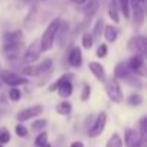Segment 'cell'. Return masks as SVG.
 Wrapping results in <instances>:
<instances>
[{
	"label": "cell",
	"instance_id": "obj_9",
	"mask_svg": "<svg viewBox=\"0 0 147 147\" xmlns=\"http://www.w3.org/2000/svg\"><path fill=\"white\" fill-rule=\"evenodd\" d=\"M68 62H69V65L74 66V68L81 66V63H82V51H81L80 46H74V48L69 51Z\"/></svg>",
	"mask_w": 147,
	"mask_h": 147
},
{
	"label": "cell",
	"instance_id": "obj_24",
	"mask_svg": "<svg viewBox=\"0 0 147 147\" xmlns=\"http://www.w3.org/2000/svg\"><path fill=\"white\" fill-rule=\"evenodd\" d=\"M104 20L102 19H98L97 22H95V25H94V29H92V38H94V40H98L100 38H101V35H102V30H104Z\"/></svg>",
	"mask_w": 147,
	"mask_h": 147
},
{
	"label": "cell",
	"instance_id": "obj_1",
	"mask_svg": "<svg viewBox=\"0 0 147 147\" xmlns=\"http://www.w3.org/2000/svg\"><path fill=\"white\" fill-rule=\"evenodd\" d=\"M61 18H56L53 19L48 26L46 29L43 30L42 36H40V40H39V49L40 52H48L53 48V42H55V35H56V30L59 28V23H61Z\"/></svg>",
	"mask_w": 147,
	"mask_h": 147
},
{
	"label": "cell",
	"instance_id": "obj_35",
	"mask_svg": "<svg viewBox=\"0 0 147 147\" xmlns=\"http://www.w3.org/2000/svg\"><path fill=\"white\" fill-rule=\"evenodd\" d=\"M107 53H108V46H107L105 43H100V46H98V49H97V56L102 59V58L107 56Z\"/></svg>",
	"mask_w": 147,
	"mask_h": 147
},
{
	"label": "cell",
	"instance_id": "obj_3",
	"mask_svg": "<svg viewBox=\"0 0 147 147\" xmlns=\"http://www.w3.org/2000/svg\"><path fill=\"white\" fill-rule=\"evenodd\" d=\"M127 66H128L130 72L134 74V75H137V77H146V65H144V56L143 55L134 53L128 59Z\"/></svg>",
	"mask_w": 147,
	"mask_h": 147
},
{
	"label": "cell",
	"instance_id": "obj_27",
	"mask_svg": "<svg viewBox=\"0 0 147 147\" xmlns=\"http://www.w3.org/2000/svg\"><path fill=\"white\" fill-rule=\"evenodd\" d=\"M81 43H82V46H84L85 49H91L92 45H94V38H92V35H91L90 32H85V33L82 35Z\"/></svg>",
	"mask_w": 147,
	"mask_h": 147
},
{
	"label": "cell",
	"instance_id": "obj_29",
	"mask_svg": "<svg viewBox=\"0 0 147 147\" xmlns=\"http://www.w3.org/2000/svg\"><path fill=\"white\" fill-rule=\"evenodd\" d=\"M20 98H22V92H20V90H19L18 87H13L12 90H9V100H10V101L16 102V101H19Z\"/></svg>",
	"mask_w": 147,
	"mask_h": 147
},
{
	"label": "cell",
	"instance_id": "obj_16",
	"mask_svg": "<svg viewBox=\"0 0 147 147\" xmlns=\"http://www.w3.org/2000/svg\"><path fill=\"white\" fill-rule=\"evenodd\" d=\"M102 35H104V38H105L107 42L113 43V42H115L117 38H118V30H117L113 25H107V26H104Z\"/></svg>",
	"mask_w": 147,
	"mask_h": 147
},
{
	"label": "cell",
	"instance_id": "obj_19",
	"mask_svg": "<svg viewBox=\"0 0 147 147\" xmlns=\"http://www.w3.org/2000/svg\"><path fill=\"white\" fill-rule=\"evenodd\" d=\"M23 40V33L22 30H15V32H7L5 35V42L9 43H22Z\"/></svg>",
	"mask_w": 147,
	"mask_h": 147
},
{
	"label": "cell",
	"instance_id": "obj_32",
	"mask_svg": "<svg viewBox=\"0 0 147 147\" xmlns=\"http://www.w3.org/2000/svg\"><path fill=\"white\" fill-rule=\"evenodd\" d=\"M52 68V59H45L39 66H38V69H39V74H43V72H48L49 69Z\"/></svg>",
	"mask_w": 147,
	"mask_h": 147
},
{
	"label": "cell",
	"instance_id": "obj_31",
	"mask_svg": "<svg viewBox=\"0 0 147 147\" xmlns=\"http://www.w3.org/2000/svg\"><path fill=\"white\" fill-rule=\"evenodd\" d=\"M46 141H48V133H46V131H42V133H39V134L36 136V138H35V146L39 147V146L45 144Z\"/></svg>",
	"mask_w": 147,
	"mask_h": 147
},
{
	"label": "cell",
	"instance_id": "obj_44",
	"mask_svg": "<svg viewBox=\"0 0 147 147\" xmlns=\"http://www.w3.org/2000/svg\"><path fill=\"white\" fill-rule=\"evenodd\" d=\"M40 2H45V0H40Z\"/></svg>",
	"mask_w": 147,
	"mask_h": 147
},
{
	"label": "cell",
	"instance_id": "obj_17",
	"mask_svg": "<svg viewBox=\"0 0 147 147\" xmlns=\"http://www.w3.org/2000/svg\"><path fill=\"white\" fill-rule=\"evenodd\" d=\"M68 23L66 22H63V20H61V23H59V28H58V30H56V35H55V40L59 43V46L63 43V39H65V35L68 33Z\"/></svg>",
	"mask_w": 147,
	"mask_h": 147
},
{
	"label": "cell",
	"instance_id": "obj_28",
	"mask_svg": "<svg viewBox=\"0 0 147 147\" xmlns=\"http://www.w3.org/2000/svg\"><path fill=\"white\" fill-rule=\"evenodd\" d=\"M22 74H23V75H28V77H36V75H39V69H38V66H35L32 63V65L25 66L22 69Z\"/></svg>",
	"mask_w": 147,
	"mask_h": 147
},
{
	"label": "cell",
	"instance_id": "obj_34",
	"mask_svg": "<svg viewBox=\"0 0 147 147\" xmlns=\"http://www.w3.org/2000/svg\"><path fill=\"white\" fill-rule=\"evenodd\" d=\"M108 16H110V19H111L113 22H115V23H118V22H120L118 9H115V7H113V6H110V9H108Z\"/></svg>",
	"mask_w": 147,
	"mask_h": 147
},
{
	"label": "cell",
	"instance_id": "obj_43",
	"mask_svg": "<svg viewBox=\"0 0 147 147\" xmlns=\"http://www.w3.org/2000/svg\"><path fill=\"white\" fill-rule=\"evenodd\" d=\"M0 147H3V144H0Z\"/></svg>",
	"mask_w": 147,
	"mask_h": 147
},
{
	"label": "cell",
	"instance_id": "obj_10",
	"mask_svg": "<svg viewBox=\"0 0 147 147\" xmlns=\"http://www.w3.org/2000/svg\"><path fill=\"white\" fill-rule=\"evenodd\" d=\"M88 68H90V71L94 74V77H95L98 81L104 82V81L107 80V74H105V69H104L102 63L92 61V62H90V63H88Z\"/></svg>",
	"mask_w": 147,
	"mask_h": 147
},
{
	"label": "cell",
	"instance_id": "obj_33",
	"mask_svg": "<svg viewBox=\"0 0 147 147\" xmlns=\"http://www.w3.org/2000/svg\"><path fill=\"white\" fill-rule=\"evenodd\" d=\"M15 133H16V136H18V137H26L29 131H28V128H26L23 124H20V123H19V124L15 127Z\"/></svg>",
	"mask_w": 147,
	"mask_h": 147
},
{
	"label": "cell",
	"instance_id": "obj_5",
	"mask_svg": "<svg viewBox=\"0 0 147 147\" xmlns=\"http://www.w3.org/2000/svg\"><path fill=\"white\" fill-rule=\"evenodd\" d=\"M0 80H3V82L10 87H19V85H25L28 82V80H25V77L19 75L16 72H12V71H2L0 72Z\"/></svg>",
	"mask_w": 147,
	"mask_h": 147
},
{
	"label": "cell",
	"instance_id": "obj_6",
	"mask_svg": "<svg viewBox=\"0 0 147 147\" xmlns=\"http://www.w3.org/2000/svg\"><path fill=\"white\" fill-rule=\"evenodd\" d=\"M128 49L133 53H138V55H146V49H147V39L141 35H136L128 40Z\"/></svg>",
	"mask_w": 147,
	"mask_h": 147
},
{
	"label": "cell",
	"instance_id": "obj_12",
	"mask_svg": "<svg viewBox=\"0 0 147 147\" xmlns=\"http://www.w3.org/2000/svg\"><path fill=\"white\" fill-rule=\"evenodd\" d=\"M20 43H9V42H5L3 45V52L5 55L7 56V59H16L19 56V52H20Z\"/></svg>",
	"mask_w": 147,
	"mask_h": 147
},
{
	"label": "cell",
	"instance_id": "obj_23",
	"mask_svg": "<svg viewBox=\"0 0 147 147\" xmlns=\"http://www.w3.org/2000/svg\"><path fill=\"white\" fill-rule=\"evenodd\" d=\"M118 12H121V15L128 19L131 9H130V0H118Z\"/></svg>",
	"mask_w": 147,
	"mask_h": 147
},
{
	"label": "cell",
	"instance_id": "obj_11",
	"mask_svg": "<svg viewBox=\"0 0 147 147\" xmlns=\"http://www.w3.org/2000/svg\"><path fill=\"white\" fill-rule=\"evenodd\" d=\"M39 42H35L33 45H30L29 48H28V51L25 52V56H23V59H25V62L26 63H33L35 61H38L39 59V53H40V49H39Z\"/></svg>",
	"mask_w": 147,
	"mask_h": 147
},
{
	"label": "cell",
	"instance_id": "obj_37",
	"mask_svg": "<svg viewBox=\"0 0 147 147\" xmlns=\"http://www.w3.org/2000/svg\"><path fill=\"white\" fill-rule=\"evenodd\" d=\"M91 95V85L90 84H85L84 88H82V92H81V100L82 101H87Z\"/></svg>",
	"mask_w": 147,
	"mask_h": 147
},
{
	"label": "cell",
	"instance_id": "obj_30",
	"mask_svg": "<svg viewBox=\"0 0 147 147\" xmlns=\"http://www.w3.org/2000/svg\"><path fill=\"white\" fill-rule=\"evenodd\" d=\"M12 136H10V131L7 128H2L0 130V144H7L10 141Z\"/></svg>",
	"mask_w": 147,
	"mask_h": 147
},
{
	"label": "cell",
	"instance_id": "obj_26",
	"mask_svg": "<svg viewBox=\"0 0 147 147\" xmlns=\"http://www.w3.org/2000/svg\"><path fill=\"white\" fill-rule=\"evenodd\" d=\"M127 102H128L131 107H138V105L143 104V97H141L140 94H137V92H133V94L127 98Z\"/></svg>",
	"mask_w": 147,
	"mask_h": 147
},
{
	"label": "cell",
	"instance_id": "obj_14",
	"mask_svg": "<svg viewBox=\"0 0 147 147\" xmlns=\"http://www.w3.org/2000/svg\"><path fill=\"white\" fill-rule=\"evenodd\" d=\"M100 9V3H98V0H87L85 2V7H84V13L87 18H92L94 15H97Z\"/></svg>",
	"mask_w": 147,
	"mask_h": 147
},
{
	"label": "cell",
	"instance_id": "obj_13",
	"mask_svg": "<svg viewBox=\"0 0 147 147\" xmlns=\"http://www.w3.org/2000/svg\"><path fill=\"white\" fill-rule=\"evenodd\" d=\"M130 75H131V72H130V69L127 66V62H118L115 65V68H114V77L117 80H124L125 81Z\"/></svg>",
	"mask_w": 147,
	"mask_h": 147
},
{
	"label": "cell",
	"instance_id": "obj_7",
	"mask_svg": "<svg viewBox=\"0 0 147 147\" xmlns=\"http://www.w3.org/2000/svg\"><path fill=\"white\" fill-rule=\"evenodd\" d=\"M42 113H43V107L40 104H36V105H32V107H28V108L19 111L18 115H16V118H18L19 123H23V121L32 120L35 117H39Z\"/></svg>",
	"mask_w": 147,
	"mask_h": 147
},
{
	"label": "cell",
	"instance_id": "obj_18",
	"mask_svg": "<svg viewBox=\"0 0 147 147\" xmlns=\"http://www.w3.org/2000/svg\"><path fill=\"white\" fill-rule=\"evenodd\" d=\"M74 78H75V75H74L72 72H66V74H63V75H61L53 84H51L49 85V92H53V91H56V88L63 82V81H72Z\"/></svg>",
	"mask_w": 147,
	"mask_h": 147
},
{
	"label": "cell",
	"instance_id": "obj_41",
	"mask_svg": "<svg viewBox=\"0 0 147 147\" xmlns=\"http://www.w3.org/2000/svg\"><path fill=\"white\" fill-rule=\"evenodd\" d=\"M33 2V0H23V3H26V5H30Z\"/></svg>",
	"mask_w": 147,
	"mask_h": 147
},
{
	"label": "cell",
	"instance_id": "obj_42",
	"mask_svg": "<svg viewBox=\"0 0 147 147\" xmlns=\"http://www.w3.org/2000/svg\"><path fill=\"white\" fill-rule=\"evenodd\" d=\"M144 2H146V0H140V3H141V5H143V3H144Z\"/></svg>",
	"mask_w": 147,
	"mask_h": 147
},
{
	"label": "cell",
	"instance_id": "obj_20",
	"mask_svg": "<svg viewBox=\"0 0 147 147\" xmlns=\"http://www.w3.org/2000/svg\"><path fill=\"white\" fill-rule=\"evenodd\" d=\"M55 110H56V113H58L59 115H68V114H71V111H72V104L65 100V101L58 102L56 107H55Z\"/></svg>",
	"mask_w": 147,
	"mask_h": 147
},
{
	"label": "cell",
	"instance_id": "obj_40",
	"mask_svg": "<svg viewBox=\"0 0 147 147\" xmlns=\"http://www.w3.org/2000/svg\"><path fill=\"white\" fill-rule=\"evenodd\" d=\"M39 147H51V144H49V143H48V141H46V143H45V144H42V146H39Z\"/></svg>",
	"mask_w": 147,
	"mask_h": 147
},
{
	"label": "cell",
	"instance_id": "obj_21",
	"mask_svg": "<svg viewBox=\"0 0 147 147\" xmlns=\"http://www.w3.org/2000/svg\"><path fill=\"white\" fill-rule=\"evenodd\" d=\"M138 136H140L141 143L146 146V143H147V117H143L138 123Z\"/></svg>",
	"mask_w": 147,
	"mask_h": 147
},
{
	"label": "cell",
	"instance_id": "obj_36",
	"mask_svg": "<svg viewBox=\"0 0 147 147\" xmlns=\"http://www.w3.org/2000/svg\"><path fill=\"white\" fill-rule=\"evenodd\" d=\"M46 124H48V121L46 120H35L33 123H32V128L33 130H43L45 127H46Z\"/></svg>",
	"mask_w": 147,
	"mask_h": 147
},
{
	"label": "cell",
	"instance_id": "obj_4",
	"mask_svg": "<svg viewBox=\"0 0 147 147\" xmlns=\"http://www.w3.org/2000/svg\"><path fill=\"white\" fill-rule=\"evenodd\" d=\"M105 125H107V113L101 111V113L97 115L94 124L90 127V130H88V137H90V138H95V137L101 136L102 131L105 130Z\"/></svg>",
	"mask_w": 147,
	"mask_h": 147
},
{
	"label": "cell",
	"instance_id": "obj_39",
	"mask_svg": "<svg viewBox=\"0 0 147 147\" xmlns=\"http://www.w3.org/2000/svg\"><path fill=\"white\" fill-rule=\"evenodd\" d=\"M71 2H72V3H75V5H84L87 0H71Z\"/></svg>",
	"mask_w": 147,
	"mask_h": 147
},
{
	"label": "cell",
	"instance_id": "obj_22",
	"mask_svg": "<svg viewBox=\"0 0 147 147\" xmlns=\"http://www.w3.org/2000/svg\"><path fill=\"white\" fill-rule=\"evenodd\" d=\"M105 147H124V143H123V138L118 133H113L105 144Z\"/></svg>",
	"mask_w": 147,
	"mask_h": 147
},
{
	"label": "cell",
	"instance_id": "obj_25",
	"mask_svg": "<svg viewBox=\"0 0 147 147\" xmlns=\"http://www.w3.org/2000/svg\"><path fill=\"white\" fill-rule=\"evenodd\" d=\"M133 18H134V22H137V25H140L143 22V19H144V7H143V5H140V6L133 9Z\"/></svg>",
	"mask_w": 147,
	"mask_h": 147
},
{
	"label": "cell",
	"instance_id": "obj_38",
	"mask_svg": "<svg viewBox=\"0 0 147 147\" xmlns=\"http://www.w3.org/2000/svg\"><path fill=\"white\" fill-rule=\"evenodd\" d=\"M69 147H85V146H84L82 141H74V143H71Z\"/></svg>",
	"mask_w": 147,
	"mask_h": 147
},
{
	"label": "cell",
	"instance_id": "obj_2",
	"mask_svg": "<svg viewBox=\"0 0 147 147\" xmlns=\"http://www.w3.org/2000/svg\"><path fill=\"white\" fill-rule=\"evenodd\" d=\"M105 92L108 95V98L115 102V104H120L123 102L124 100V95H123V91H121V87L118 84V80L115 77H111V78H107L105 81Z\"/></svg>",
	"mask_w": 147,
	"mask_h": 147
},
{
	"label": "cell",
	"instance_id": "obj_8",
	"mask_svg": "<svg viewBox=\"0 0 147 147\" xmlns=\"http://www.w3.org/2000/svg\"><path fill=\"white\" fill-rule=\"evenodd\" d=\"M124 143L127 147H146L138 136V131L133 130V128H127L124 133Z\"/></svg>",
	"mask_w": 147,
	"mask_h": 147
},
{
	"label": "cell",
	"instance_id": "obj_15",
	"mask_svg": "<svg viewBox=\"0 0 147 147\" xmlns=\"http://www.w3.org/2000/svg\"><path fill=\"white\" fill-rule=\"evenodd\" d=\"M58 94L61 98H69L72 95V91H74V87H72V82L71 81H63L58 88H56Z\"/></svg>",
	"mask_w": 147,
	"mask_h": 147
}]
</instances>
